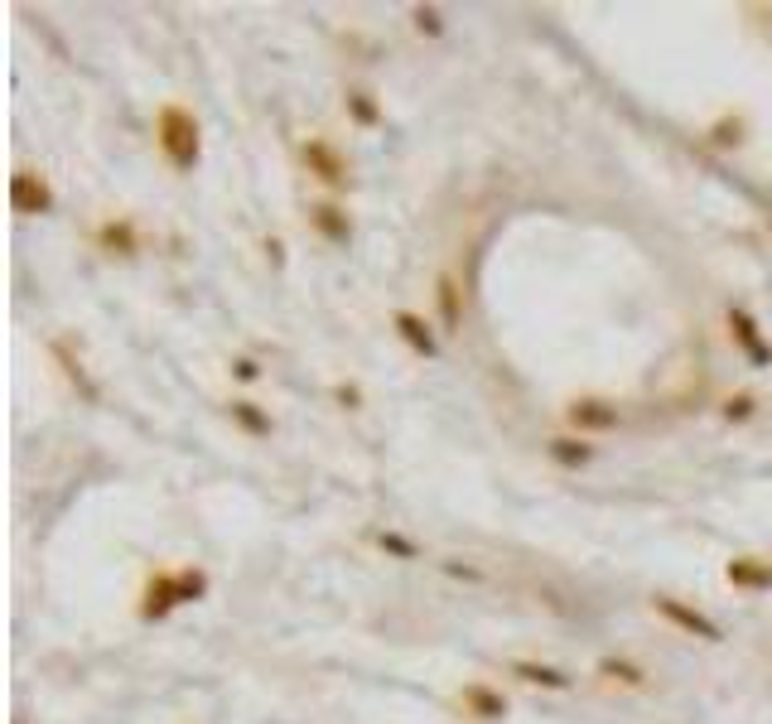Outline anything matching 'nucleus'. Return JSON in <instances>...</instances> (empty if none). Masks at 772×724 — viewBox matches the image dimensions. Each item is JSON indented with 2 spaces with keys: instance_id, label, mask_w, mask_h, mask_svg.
Masks as SVG:
<instances>
[{
  "instance_id": "obj_11",
  "label": "nucleus",
  "mask_w": 772,
  "mask_h": 724,
  "mask_svg": "<svg viewBox=\"0 0 772 724\" xmlns=\"http://www.w3.org/2000/svg\"><path fill=\"white\" fill-rule=\"evenodd\" d=\"M469 700L478 705V710H488V720H493V715H502V700H493L488 691H469Z\"/></svg>"
},
{
  "instance_id": "obj_6",
  "label": "nucleus",
  "mask_w": 772,
  "mask_h": 724,
  "mask_svg": "<svg viewBox=\"0 0 772 724\" xmlns=\"http://www.w3.org/2000/svg\"><path fill=\"white\" fill-rule=\"evenodd\" d=\"M729 580H734V585H772V570H758V565L734 560V565H729Z\"/></svg>"
},
{
  "instance_id": "obj_10",
  "label": "nucleus",
  "mask_w": 772,
  "mask_h": 724,
  "mask_svg": "<svg viewBox=\"0 0 772 724\" xmlns=\"http://www.w3.org/2000/svg\"><path fill=\"white\" fill-rule=\"evenodd\" d=\"M526 681H546V686H565V676H555V671H541V667H517Z\"/></svg>"
},
{
  "instance_id": "obj_7",
  "label": "nucleus",
  "mask_w": 772,
  "mask_h": 724,
  "mask_svg": "<svg viewBox=\"0 0 772 724\" xmlns=\"http://www.w3.org/2000/svg\"><path fill=\"white\" fill-rule=\"evenodd\" d=\"M396 324H401V334L411 338V343H415V348H420V353H435V343H430V334H425V324H420L415 314H401Z\"/></svg>"
},
{
  "instance_id": "obj_9",
  "label": "nucleus",
  "mask_w": 772,
  "mask_h": 724,
  "mask_svg": "<svg viewBox=\"0 0 772 724\" xmlns=\"http://www.w3.org/2000/svg\"><path fill=\"white\" fill-rule=\"evenodd\" d=\"M734 329H739V338H744V343H748V353H753V358H763V343L753 338V324H748L744 314H734Z\"/></svg>"
},
{
  "instance_id": "obj_8",
  "label": "nucleus",
  "mask_w": 772,
  "mask_h": 724,
  "mask_svg": "<svg viewBox=\"0 0 772 724\" xmlns=\"http://www.w3.org/2000/svg\"><path fill=\"white\" fill-rule=\"evenodd\" d=\"M440 305H444V324H454L459 319V290H454V280H440Z\"/></svg>"
},
{
  "instance_id": "obj_2",
  "label": "nucleus",
  "mask_w": 772,
  "mask_h": 724,
  "mask_svg": "<svg viewBox=\"0 0 772 724\" xmlns=\"http://www.w3.org/2000/svg\"><path fill=\"white\" fill-rule=\"evenodd\" d=\"M15 203L25 213H39V208H49V189L34 184V174H15Z\"/></svg>"
},
{
  "instance_id": "obj_4",
  "label": "nucleus",
  "mask_w": 772,
  "mask_h": 724,
  "mask_svg": "<svg viewBox=\"0 0 772 724\" xmlns=\"http://www.w3.org/2000/svg\"><path fill=\"white\" fill-rule=\"evenodd\" d=\"M570 420H575V425H589V430H608L618 416H613V411H604L599 401H584V406H575V411H570Z\"/></svg>"
},
{
  "instance_id": "obj_3",
  "label": "nucleus",
  "mask_w": 772,
  "mask_h": 724,
  "mask_svg": "<svg viewBox=\"0 0 772 724\" xmlns=\"http://www.w3.org/2000/svg\"><path fill=\"white\" fill-rule=\"evenodd\" d=\"M662 613H666V618H676V623H681V628H690V633H700V638H710V642L719 638V628L710 623V618H700V613L681 609V604H671V599H662Z\"/></svg>"
},
{
  "instance_id": "obj_1",
  "label": "nucleus",
  "mask_w": 772,
  "mask_h": 724,
  "mask_svg": "<svg viewBox=\"0 0 772 724\" xmlns=\"http://www.w3.org/2000/svg\"><path fill=\"white\" fill-rule=\"evenodd\" d=\"M160 145H165V155L179 169H193V160H198V126H193V116L179 112V107H165L160 112Z\"/></svg>"
},
{
  "instance_id": "obj_5",
  "label": "nucleus",
  "mask_w": 772,
  "mask_h": 724,
  "mask_svg": "<svg viewBox=\"0 0 772 724\" xmlns=\"http://www.w3.org/2000/svg\"><path fill=\"white\" fill-rule=\"evenodd\" d=\"M304 160H314V165L324 169V179H329V184H338V179H343V165H338V155H333L329 145H309V150H304Z\"/></svg>"
}]
</instances>
